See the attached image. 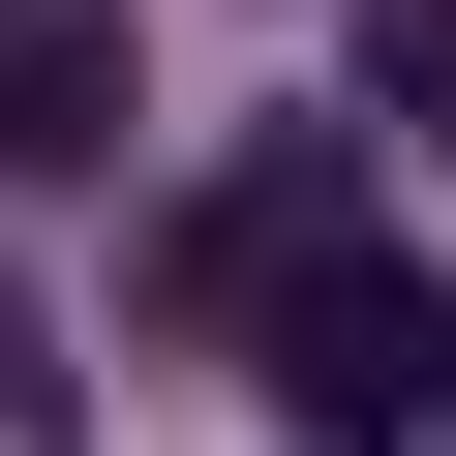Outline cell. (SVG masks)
<instances>
[{
  "mask_svg": "<svg viewBox=\"0 0 456 456\" xmlns=\"http://www.w3.org/2000/svg\"><path fill=\"white\" fill-rule=\"evenodd\" d=\"M365 92H395V152L456 183V0H365Z\"/></svg>",
  "mask_w": 456,
  "mask_h": 456,
  "instance_id": "4",
  "label": "cell"
},
{
  "mask_svg": "<svg viewBox=\"0 0 456 456\" xmlns=\"http://www.w3.org/2000/svg\"><path fill=\"white\" fill-rule=\"evenodd\" d=\"M335 213H365V122H305V152H244V183H183V244H152V274L244 335V274H274V244H335Z\"/></svg>",
  "mask_w": 456,
  "mask_h": 456,
  "instance_id": "3",
  "label": "cell"
},
{
  "mask_svg": "<svg viewBox=\"0 0 456 456\" xmlns=\"http://www.w3.org/2000/svg\"><path fill=\"white\" fill-rule=\"evenodd\" d=\"M244 365H274V426H305V456H426V426H456V274L335 213V244H274V274H244Z\"/></svg>",
  "mask_w": 456,
  "mask_h": 456,
  "instance_id": "1",
  "label": "cell"
},
{
  "mask_svg": "<svg viewBox=\"0 0 456 456\" xmlns=\"http://www.w3.org/2000/svg\"><path fill=\"white\" fill-rule=\"evenodd\" d=\"M152 122V61H122V0H0V183H92Z\"/></svg>",
  "mask_w": 456,
  "mask_h": 456,
  "instance_id": "2",
  "label": "cell"
},
{
  "mask_svg": "<svg viewBox=\"0 0 456 456\" xmlns=\"http://www.w3.org/2000/svg\"><path fill=\"white\" fill-rule=\"evenodd\" d=\"M0 456H92V395H61V305L0 274Z\"/></svg>",
  "mask_w": 456,
  "mask_h": 456,
  "instance_id": "5",
  "label": "cell"
}]
</instances>
